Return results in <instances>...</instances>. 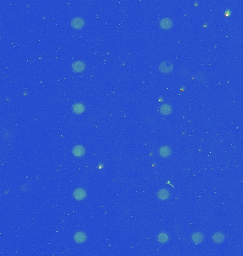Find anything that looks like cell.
Instances as JSON below:
<instances>
[{"mask_svg": "<svg viewBox=\"0 0 243 256\" xmlns=\"http://www.w3.org/2000/svg\"><path fill=\"white\" fill-rule=\"evenodd\" d=\"M174 65L169 61H164L160 64L159 69L161 72L163 73H169L173 70Z\"/></svg>", "mask_w": 243, "mask_h": 256, "instance_id": "cell-1", "label": "cell"}, {"mask_svg": "<svg viewBox=\"0 0 243 256\" xmlns=\"http://www.w3.org/2000/svg\"><path fill=\"white\" fill-rule=\"evenodd\" d=\"M71 24H72V26L74 29H81L84 26L85 22H84L83 19L80 18V17H76V18L73 19Z\"/></svg>", "mask_w": 243, "mask_h": 256, "instance_id": "cell-2", "label": "cell"}, {"mask_svg": "<svg viewBox=\"0 0 243 256\" xmlns=\"http://www.w3.org/2000/svg\"><path fill=\"white\" fill-rule=\"evenodd\" d=\"M157 196L160 200H166L170 196V193L166 189H161L157 193Z\"/></svg>", "mask_w": 243, "mask_h": 256, "instance_id": "cell-3", "label": "cell"}, {"mask_svg": "<svg viewBox=\"0 0 243 256\" xmlns=\"http://www.w3.org/2000/svg\"><path fill=\"white\" fill-rule=\"evenodd\" d=\"M172 21L170 19H163L160 22V26L163 29H169L172 26Z\"/></svg>", "mask_w": 243, "mask_h": 256, "instance_id": "cell-4", "label": "cell"}, {"mask_svg": "<svg viewBox=\"0 0 243 256\" xmlns=\"http://www.w3.org/2000/svg\"><path fill=\"white\" fill-rule=\"evenodd\" d=\"M73 196L77 200H82L85 197V192L83 189H78L73 193Z\"/></svg>", "mask_w": 243, "mask_h": 256, "instance_id": "cell-5", "label": "cell"}, {"mask_svg": "<svg viewBox=\"0 0 243 256\" xmlns=\"http://www.w3.org/2000/svg\"><path fill=\"white\" fill-rule=\"evenodd\" d=\"M85 153V149L82 146H76L73 149V154L76 157H81Z\"/></svg>", "mask_w": 243, "mask_h": 256, "instance_id": "cell-6", "label": "cell"}, {"mask_svg": "<svg viewBox=\"0 0 243 256\" xmlns=\"http://www.w3.org/2000/svg\"><path fill=\"white\" fill-rule=\"evenodd\" d=\"M73 69L76 72H81L85 69V65L81 61H76L73 64Z\"/></svg>", "mask_w": 243, "mask_h": 256, "instance_id": "cell-7", "label": "cell"}, {"mask_svg": "<svg viewBox=\"0 0 243 256\" xmlns=\"http://www.w3.org/2000/svg\"><path fill=\"white\" fill-rule=\"evenodd\" d=\"M74 239L77 243H83L86 240V235L82 232H78L75 235Z\"/></svg>", "mask_w": 243, "mask_h": 256, "instance_id": "cell-8", "label": "cell"}, {"mask_svg": "<svg viewBox=\"0 0 243 256\" xmlns=\"http://www.w3.org/2000/svg\"><path fill=\"white\" fill-rule=\"evenodd\" d=\"M213 238V240H214L215 243H220L223 241L224 239H225V237H224V235H222L221 233L217 232L213 235V238Z\"/></svg>", "mask_w": 243, "mask_h": 256, "instance_id": "cell-9", "label": "cell"}, {"mask_svg": "<svg viewBox=\"0 0 243 256\" xmlns=\"http://www.w3.org/2000/svg\"><path fill=\"white\" fill-rule=\"evenodd\" d=\"M203 240V235L200 233L196 232L192 235V240L195 243H199Z\"/></svg>", "mask_w": 243, "mask_h": 256, "instance_id": "cell-10", "label": "cell"}, {"mask_svg": "<svg viewBox=\"0 0 243 256\" xmlns=\"http://www.w3.org/2000/svg\"><path fill=\"white\" fill-rule=\"evenodd\" d=\"M159 154L161 157H167L171 154V149L168 147H162L159 149Z\"/></svg>", "mask_w": 243, "mask_h": 256, "instance_id": "cell-11", "label": "cell"}, {"mask_svg": "<svg viewBox=\"0 0 243 256\" xmlns=\"http://www.w3.org/2000/svg\"><path fill=\"white\" fill-rule=\"evenodd\" d=\"M73 110H74V112H76V113L80 114L84 112V110H85V107H84L83 105L80 103H77L74 105V106H73Z\"/></svg>", "mask_w": 243, "mask_h": 256, "instance_id": "cell-12", "label": "cell"}, {"mask_svg": "<svg viewBox=\"0 0 243 256\" xmlns=\"http://www.w3.org/2000/svg\"><path fill=\"white\" fill-rule=\"evenodd\" d=\"M160 110L163 115H169L171 112V107L169 105H163L161 107Z\"/></svg>", "mask_w": 243, "mask_h": 256, "instance_id": "cell-13", "label": "cell"}, {"mask_svg": "<svg viewBox=\"0 0 243 256\" xmlns=\"http://www.w3.org/2000/svg\"><path fill=\"white\" fill-rule=\"evenodd\" d=\"M169 235H168L166 233H161L159 234L158 240L160 242V243H166V242L169 240Z\"/></svg>", "mask_w": 243, "mask_h": 256, "instance_id": "cell-14", "label": "cell"}]
</instances>
